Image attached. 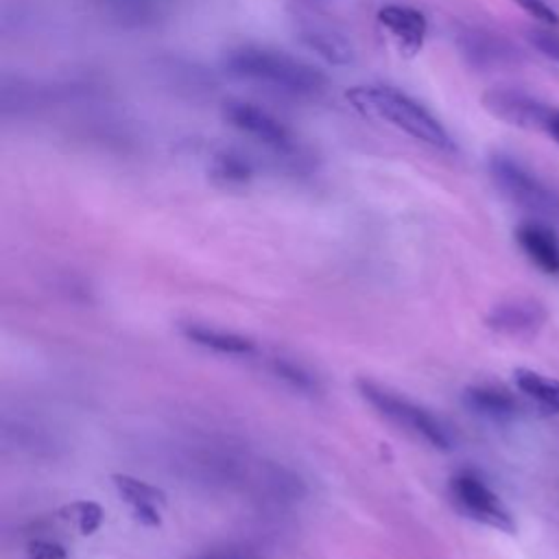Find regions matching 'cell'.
<instances>
[{"label":"cell","instance_id":"cell-1","mask_svg":"<svg viewBox=\"0 0 559 559\" xmlns=\"http://www.w3.org/2000/svg\"><path fill=\"white\" fill-rule=\"evenodd\" d=\"M345 98L362 116L389 122L421 144L445 153L454 151L443 124L424 105L391 85H354L345 92Z\"/></svg>","mask_w":559,"mask_h":559},{"label":"cell","instance_id":"cell-2","mask_svg":"<svg viewBox=\"0 0 559 559\" xmlns=\"http://www.w3.org/2000/svg\"><path fill=\"white\" fill-rule=\"evenodd\" d=\"M223 70L242 81L271 85L293 96H312L323 90L325 74L288 52L266 46H236L225 52Z\"/></svg>","mask_w":559,"mask_h":559},{"label":"cell","instance_id":"cell-3","mask_svg":"<svg viewBox=\"0 0 559 559\" xmlns=\"http://www.w3.org/2000/svg\"><path fill=\"white\" fill-rule=\"evenodd\" d=\"M356 389L367 404H371L382 417H386L402 430L415 435L417 439L426 441L437 450L452 448V432L448 430V426L424 406L367 378H360L356 382Z\"/></svg>","mask_w":559,"mask_h":559},{"label":"cell","instance_id":"cell-4","mask_svg":"<svg viewBox=\"0 0 559 559\" xmlns=\"http://www.w3.org/2000/svg\"><path fill=\"white\" fill-rule=\"evenodd\" d=\"M450 491L456 507L472 520L487 524L491 528L513 533L515 522L500 500V496L476 474L461 472L450 480Z\"/></svg>","mask_w":559,"mask_h":559},{"label":"cell","instance_id":"cell-5","mask_svg":"<svg viewBox=\"0 0 559 559\" xmlns=\"http://www.w3.org/2000/svg\"><path fill=\"white\" fill-rule=\"evenodd\" d=\"M221 114L225 122H229L234 129L242 131L245 135L255 138L264 146L284 155L295 151V138L286 129V124H282L275 116H271L262 107L247 100H227L223 103Z\"/></svg>","mask_w":559,"mask_h":559},{"label":"cell","instance_id":"cell-6","mask_svg":"<svg viewBox=\"0 0 559 559\" xmlns=\"http://www.w3.org/2000/svg\"><path fill=\"white\" fill-rule=\"evenodd\" d=\"M480 103L493 118L520 129H531V131H539V129L548 131L550 120L557 114L546 103L520 90H507V87L487 90Z\"/></svg>","mask_w":559,"mask_h":559},{"label":"cell","instance_id":"cell-7","mask_svg":"<svg viewBox=\"0 0 559 559\" xmlns=\"http://www.w3.org/2000/svg\"><path fill=\"white\" fill-rule=\"evenodd\" d=\"M491 175L498 188L518 205H524L535 212H557L559 199L546 190L528 170H524L518 162L496 155L491 159Z\"/></svg>","mask_w":559,"mask_h":559},{"label":"cell","instance_id":"cell-8","mask_svg":"<svg viewBox=\"0 0 559 559\" xmlns=\"http://www.w3.org/2000/svg\"><path fill=\"white\" fill-rule=\"evenodd\" d=\"M378 22L393 37L400 52L413 57L421 50L428 31V22L421 11L404 4H384L378 11Z\"/></svg>","mask_w":559,"mask_h":559},{"label":"cell","instance_id":"cell-9","mask_svg":"<svg viewBox=\"0 0 559 559\" xmlns=\"http://www.w3.org/2000/svg\"><path fill=\"white\" fill-rule=\"evenodd\" d=\"M515 240L526 258L548 275H559V238L544 223H522L515 229Z\"/></svg>","mask_w":559,"mask_h":559},{"label":"cell","instance_id":"cell-10","mask_svg":"<svg viewBox=\"0 0 559 559\" xmlns=\"http://www.w3.org/2000/svg\"><path fill=\"white\" fill-rule=\"evenodd\" d=\"M544 319H546V312L537 301L515 299V301L496 306L487 314V325L509 336H524V334H533L544 323Z\"/></svg>","mask_w":559,"mask_h":559},{"label":"cell","instance_id":"cell-11","mask_svg":"<svg viewBox=\"0 0 559 559\" xmlns=\"http://www.w3.org/2000/svg\"><path fill=\"white\" fill-rule=\"evenodd\" d=\"M111 480L120 498L133 507L135 520L146 526H159V509L166 507V493L162 489L127 474H114Z\"/></svg>","mask_w":559,"mask_h":559},{"label":"cell","instance_id":"cell-12","mask_svg":"<svg viewBox=\"0 0 559 559\" xmlns=\"http://www.w3.org/2000/svg\"><path fill=\"white\" fill-rule=\"evenodd\" d=\"M463 400L469 411L491 421H511L518 415V400L502 386L476 384L467 386Z\"/></svg>","mask_w":559,"mask_h":559},{"label":"cell","instance_id":"cell-13","mask_svg":"<svg viewBox=\"0 0 559 559\" xmlns=\"http://www.w3.org/2000/svg\"><path fill=\"white\" fill-rule=\"evenodd\" d=\"M181 334L205 349H214L218 354H236V356H247L255 349V343L242 334L236 332H225L216 328H207L201 323H186L181 325Z\"/></svg>","mask_w":559,"mask_h":559},{"label":"cell","instance_id":"cell-14","mask_svg":"<svg viewBox=\"0 0 559 559\" xmlns=\"http://www.w3.org/2000/svg\"><path fill=\"white\" fill-rule=\"evenodd\" d=\"M299 39L306 48H310L312 52H317L321 59H325L328 63L334 66H345L354 59V48L352 44L336 31L328 28V26H304L299 31Z\"/></svg>","mask_w":559,"mask_h":559},{"label":"cell","instance_id":"cell-15","mask_svg":"<svg viewBox=\"0 0 559 559\" xmlns=\"http://www.w3.org/2000/svg\"><path fill=\"white\" fill-rule=\"evenodd\" d=\"M513 382L520 393L544 406L546 411L559 413V380L552 376H546L542 371L518 367L513 371Z\"/></svg>","mask_w":559,"mask_h":559},{"label":"cell","instance_id":"cell-16","mask_svg":"<svg viewBox=\"0 0 559 559\" xmlns=\"http://www.w3.org/2000/svg\"><path fill=\"white\" fill-rule=\"evenodd\" d=\"M459 46H461L463 55L469 59V63H474V66H489L504 57L502 44L496 41L493 37H489L487 33H478V31L461 33Z\"/></svg>","mask_w":559,"mask_h":559},{"label":"cell","instance_id":"cell-17","mask_svg":"<svg viewBox=\"0 0 559 559\" xmlns=\"http://www.w3.org/2000/svg\"><path fill=\"white\" fill-rule=\"evenodd\" d=\"M271 371L284 380L288 386H293L299 393L317 395L321 391V384L312 371H308L304 365L293 362L288 358H273L271 360Z\"/></svg>","mask_w":559,"mask_h":559},{"label":"cell","instance_id":"cell-18","mask_svg":"<svg viewBox=\"0 0 559 559\" xmlns=\"http://www.w3.org/2000/svg\"><path fill=\"white\" fill-rule=\"evenodd\" d=\"M210 175L212 179H216L218 183H225V186H240V183H247L253 175L251 170V164L247 159H242L240 155H234V153H223V155H216L214 162H212V168H210Z\"/></svg>","mask_w":559,"mask_h":559},{"label":"cell","instance_id":"cell-19","mask_svg":"<svg viewBox=\"0 0 559 559\" xmlns=\"http://www.w3.org/2000/svg\"><path fill=\"white\" fill-rule=\"evenodd\" d=\"M103 515L105 513H103L100 504H96L92 500H76V502H70L59 509V518L74 524L79 528V533H83V535L96 533L103 522Z\"/></svg>","mask_w":559,"mask_h":559},{"label":"cell","instance_id":"cell-20","mask_svg":"<svg viewBox=\"0 0 559 559\" xmlns=\"http://www.w3.org/2000/svg\"><path fill=\"white\" fill-rule=\"evenodd\" d=\"M528 39L539 52L559 61V33L557 31H552L550 26L533 28V31H528Z\"/></svg>","mask_w":559,"mask_h":559},{"label":"cell","instance_id":"cell-21","mask_svg":"<svg viewBox=\"0 0 559 559\" xmlns=\"http://www.w3.org/2000/svg\"><path fill=\"white\" fill-rule=\"evenodd\" d=\"M520 9H524L531 17H535L537 22H542L544 26H557L559 24V15L555 9H550L544 0H513Z\"/></svg>","mask_w":559,"mask_h":559},{"label":"cell","instance_id":"cell-22","mask_svg":"<svg viewBox=\"0 0 559 559\" xmlns=\"http://www.w3.org/2000/svg\"><path fill=\"white\" fill-rule=\"evenodd\" d=\"M26 559H68V550L48 539H35L26 546Z\"/></svg>","mask_w":559,"mask_h":559},{"label":"cell","instance_id":"cell-23","mask_svg":"<svg viewBox=\"0 0 559 559\" xmlns=\"http://www.w3.org/2000/svg\"><path fill=\"white\" fill-rule=\"evenodd\" d=\"M203 559H251L249 552L242 550H218V552H210Z\"/></svg>","mask_w":559,"mask_h":559},{"label":"cell","instance_id":"cell-24","mask_svg":"<svg viewBox=\"0 0 559 559\" xmlns=\"http://www.w3.org/2000/svg\"><path fill=\"white\" fill-rule=\"evenodd\" d=\"M548 133L559 142V111L555 114V118L550 120V127H548Z\"/></svg>","mask_w":559,"mask_h":559}]
</instances>
